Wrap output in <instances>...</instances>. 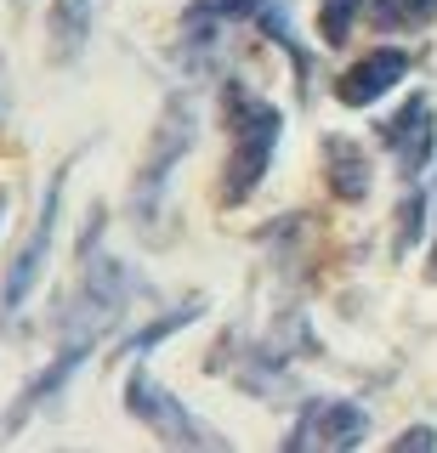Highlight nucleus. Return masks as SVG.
Wrapping results in <instances>:
<instances>
[{"label":"nucleus","instance_id":"6e6552de","mask_svg":"<svg viewBox=\"0 0 437 453\" xmlns=\"http://www.w3.org/2000/svg\"><path fill=\"white\" fill-rule=\"evenodd\" d=\"M380 136H386V148L398 153V170L415 181L420 170H426V159L437 153V113H432V103L426 96H409V103L380 125Z\"/></svg>","mask_w":437,"mask_h":453},{"label":"nucleus","instance_id":"f03ea898","mask_svg":"<svg viewBox=\"0 0 437 453\" xmlns=\"http://www.w3.org/2000/svg\"><path fill=\"white\" fill-rule=\"evenodd\" d=\"M193 136H199V113H193V96L188 91H171L160 108V125H153V142H148V159L137 165V181H131V216L153 226V210L165 198V181L171 170L193 153Z\"/></svg>","mask_w":437,"mask_h":453},{"label":"nucleus","instance_id":"4468645a","mask_svg":"<svg viewBox=\"0 0 437 453\" xmlns=\"http://www.w3.org/2000/svg\"><path fill=\"white\" fill-rule=\"evenodd\" d=\"M193 318H199V301H182L176 311H165L160 323H148L143 334H131V340H125V351H148L153 340H171V334H182V329H188Z\"/></svg>","mask_w":437,"mask_h":453},{"label":"nucleus","instance_id":"0eeeda50","mask_svg":"<svg viewBox=\"0 0 437 453\" xmlns=\"http://www.w3.org/2000/svg\"><path fill=\"white\" fill-rule=\"evenodd\" d=\"M409 68H415L409 51L375 46V51H363L358 63H347V74L335 80V96H341V108H370L375 96H386L398 80H409Z\"/></svg>","mask_w":437,"mask_h":453},{"label":"nucleus","instance_id":"1a4fd4ad","mask_svg":"<svg viewBox=\"0 0 437 453\" xmlns=\"http://www.w3.org/2000/svg\"><path fill=\"white\" fill-rule=\"evenodd\" d=\"M324 181H330L335 198L358 204V198L370 193V181H375L363 142H352V136H324Z\"/></svg>","mask_w":437,"mask_h":453},{"label":"nucleus","instance_id":"2eb2a0df","mask_svg":"<svg viewBox=\"0 0 437 453\" xmlns=\"http://www.w3.org/2000/svg\"><path fill=\"white\" fill-rule=\"evenodd\" d=\"M358 6H363V0H324V6H318V35H324V46H347L352 23H358Z\"/></svg>","mask_w":437,"mask_h":453},{"label":"nucleus","instance_id":"f8f14e48","mask_svg":"<svg viewBox=\"0 0 437 453\" xmlns=\"http://www.w3.org/2000/svg\"><path fill=\"white\" fill-rule=\"evenodd\" d=\"M261 0H193L188 6V28L193 35H216L228 18H256Z\"/></svg>","mask_w":437,"mask_h":453},{"label":"nucleus","instance_id":"9b49d317","mask_svg":"<svg viewBox=\"0 0 437 453\" xmlns=\"http://www.w3.org/2000/svg\"><path fill=\"white\" fill-rule=\"evenodd\" d=\"M370 18L392 35H415V28H432L437 23V0H375Z\"/></svg>","mask_w":437,"mask_h":453},{"label":"nucleus","instance_id":"6ab92c4d","mask_svg":"<svg viewBox=\"0 0 437 453\" xmlns=\"http://www.w3.org/2000/svg\"><path fill=\"white\" fill-rule=\"evenodd\" d=\"M0 210H6V198H0Z\"/></svg>","mask_w":437,"mask_h":453},{"label":"nucleus","instance_id":"20e7f679","mask_svg":"<svg viewBox=\"0 0 437 453\" xmlns=\"http://www.w3.org/2000/svg\"><path fill=\"white\" fill-rule=\"evenodd\" d=\"M125 408H131V414L143 419V425H153L165 442H182V448H222V436H216V431H205V425L193 419L171 391L153 386L148 368H131V380H125Z\"/></svg>","mask_w":437,"mask_h":453},{"label":"nucleus","instance_id":"f3484780","mask_svg":"<svg viewBox=\"0 0 437 453\" xmlns=\"http://www.w3.org/2000/svg\"><path fill=\"white\" fill-rule=\"evenodd\" d=\"M432 278H437V250H432Z\"/></svg>","mask_w":437,"mask_h":453},{"label":"nucleus","instance_id":"9d476101","mask_svg":"<svg viewBox=\"0 0 437 453\" xmlns=\"http://www.w3.org/2000/svg\"><path fill=\"white\" fill-rule=\"evenodd\" d=\"M97 12H103V0H58V6H51V23H46L51 63H74V57L86 51Z\"/></svg>","mask_w":437,"mask_h":453},{"label":"nucleus","instance_id":"a211bd4d","mask_svg":"<svg viewBox=\"0 0 437 453\" xmlns=\"http://www.w3.org/2000/svg\"><path fill=\"white\" fill-rule=\"evenodd\" d=\"M12 6H29V0H12Z\"/></svg>","mask_w":437,"mask_h":453},{"label":"nucleus","instance_id":"f257e3e1","mask_svg":"<svg viewBox=\"0 0 437 453\" xmlns=\"http://www.w3.org/2000/svg\"><path fill=\"white\" fill-rule=\"evenodd\" d=\"M222 119L233 131V153H228V170H222V198L228 204H245L250 193L261 188L267 165H273V148L285 136V119H278L273 103L250 96L245 85H222Z\"/></svg>","mask_w":437,"mask_h":453},{"label":"nucleus","instance_id":"ddd939ff","mask_svg":"<svg viewBox=\"0 0 437 453\" xmlns=\"http://www.w3.org/2000/svg\"><path fill=\"white\" fill-rule=\"evenodd\" d=\"M426 188H409L403 204H398V238H392V255H409L420 244V233H426Z\"/></svg>","mask_w":437,"mask_h":453},{"label":"nucleus","instance_id":"39448f33","mask_svg":"<svg viewBox=\"0 0 437 453\" xmlns=\"http://www.w3.org/2000/svg\"><path fill=\"white\" fill-rule=\"evenodd\" d=\"M370 436V414L358 403H341V396H313V403L295 414V431L285 436V448H318V453H335V448H358Z\"/></svg>","mask_w":437,"mask_h":453},{"label":"nucleus","instance_id":"dca6fc26","mask_svg":"<svg viewBox=\"0 0 437 453\" xmlns=\"http://www.w3.org/2000/svg\"><path fill=\"white\" fill-rule=\"evenodd\" d=\"M398 448H403V453H415V448H437V431H426V425H420V431H403V436H398Z\"/></svg>","mask_w":437,"mask_h":453},{"label":"nucleus","instance_id":"7ed1b4c3","mask_svg":"<svg viewBox=\"0 0 437 453\" xmlns=\"http://www.w3.org/2000/svg\"><path fill=\"white\" fill-rule=\"evenodd\" d=\"M131 295H137V273H131V266L114 261V255H91L86 278H80V289H74V311H68L63 346L91 351L108 329H120V318H125V306H131Z\"/></svg>","mask_w":437,"mask_h":453},{"label":"nucleus","instance_id":"423d86ee","mask_svg":"<svg viewBox=\"0 0 437 453\" xmlns=\"http://www.w3.org/2000/svg\"><path fill=\"white\" fill-rule=\"evenodd\" d=\"M63 181H68V165H58V176H51L46 188V204H40V221L29 233V244L18 250V261H12L6 273V289H0V306L18 311L23 301H29V289L40 283V273H46V255H51V238H58V210H63Z\"/></svg>","mask_w":437,"mask_h":453}]
</instances>
